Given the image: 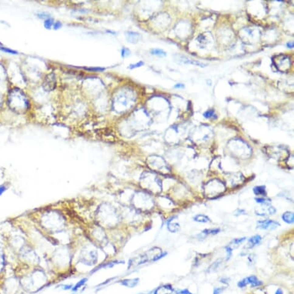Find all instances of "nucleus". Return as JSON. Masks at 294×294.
I'll use <instances>...</instances> for the list:
<instances>
[{
  "mask_svg": "<svg viewBox=\"0 0 294 294\" xmlns=\"http://www.w3.org/2000/svg\"><path fill=\"white\" fill-rule=\"evenodd\" d=\"M97 220L102 227H111L118 222V216L112 207L103 204L97 210Z\"/></svg>",
  "mask_w": 294,
  "mask_h": 294,
  "instance_id": "nucleus-1",
  "label": "nucleus"
},
{
  "mask_svg": "<svg viewBox=\"0 0 294 294\" xmlns=\"http://www.w3.org/2000/svg\"><path fill=\"white\" fill-rule=\"evenodd\" d=\"M133 202L137 209L147 210L152 209L153 206V200L150 195L143 192H138L133 196Z\"/></svg>",
  "mask_w": 294,
  "mask_h": 294,
  "instance_id": "nucleus-2",
  "label": "nucleus"
},
{
  "mask_svg": "<svg viewBox=\"0 0 294 294\" xmlns=\"http://www.w3.org/2000/svg\"><path fill=\"white\" fill-rule=\"evenodd\" d=\"M279 227V223L273 221L271 220H261L257 222V228L261 229V230H275Z\"/></svg>",
  "mask_w": 294,
  "mask_h": 294,
  "instance_id": "nucleus-3",
  "label": "nucleus"
},
{
  "mask_svg": "<svg viewBox=\"0 0 294 294\" xmlns=\"http://www.w3.org/2000/svg\"><path fill=\"white\" fill-rule=\"evenodd\" d=\"M126 38L127 41L130 43H137L141 40V36L138 33H135V32L128 31L126 33Z\"/></svg>",
  "mask_w": 294,
  "mask_h": 294,
  "instance_id": "nucleus-4",
  "label": "nucleus"
},
{
  "mask_svg": "<svg viewBox=\"0 0 294 294\" xmlns=\"http://www.w3.org/2000/svg\"><path fill=\"white\" fill-rule=\"evenodd\" d=\"M173 292V289L169 285H165L157 288L154 294H171Z\"/></svg>",
  "mask_w": 294,
  "mask_h": 294,
  "instance_id": "nucleus-5",
  "label": "nucleus"
},
{
  "mask_svg": "<svg viewBox=\"0 0 294 294\" xmlns=\"http://www.w3.org/2000/svg\"><path fill=\"white\" fill-rule=\"evenodd\" d=\"M139 281H140V279H139L138 278H135V279H126L122 280L121 284L126 286V287L133 288L138 284Z\"/></svg>",
  "mask_w": 294,
  "mask_h": 294,
  "instance_id": "nucleus-6",
  "label": "nucleus"
},
{
  "mask_svg": "<svg viewBox=\"0 0 294 294\" xmlns=\"http://www.w3.org/2000/svg\"><path fill=\"white\" fill-rule=\"evenodd\" d=\"M245 279H246V282H247V285L250 284L251 285V286H253V287L261 286V285L263 284V283H262L261 281L259 280V279L254 276H249V277L246 278Z\"/></svg>",
  "mask_w": 294,
  "mask_h": 294,
  "instance_id": "nucleus-7",
  "label": "nucleus"
},
{
  "mask_svg": "<svg viewBox=\"0 0 294 294\" xmlns=\"http://www.w3.org/2000/svg\"><path fill=\"white\" fill-rule=\"evenodd\" d=\"M220 231V229H210V230H205L201 232V233L198 235V237H200L201 239H204L206 237L209 235H216V234L219 233Z\"/></svg>",
  "mask_w": 294,
  "mask_h": 294,
  "instance_id": "nucleus-8",
  "label": "nucleus"
},
{
  "mask_svg": "<svg viewBox=\"0 0 294 294\" xmlns=\"http://www.w3.org/2000/svg\"><path fill=\"white\" fill-rule=\"evenodd\" d=\"M261 240H262V237H260V235H256L254 236V237H251L248 241L249 247H250V248H253V247H256V246L260 244Z\"/></svg>",
  "mask_w": 294,
  "mask_h": 294,
  "instance_id": "nucleus-9",
  "label": "nucleus"
},
{
  "mask_svg": "<svg viewBox=\"0 0 294 294\" xmlns=\"http://www.w3.org/2000/svg\"><path fill=\"white\" fill-rule=\"evenodd\" d=\"M282 219L285 223L288 224H292L294 222V215L292 212H286L282 216Z\"/></svg>",
  "mask_w": 294,
  "mask_h": 294,
  "instance_id": "nucleus-10",
  "label": "nucleus"
},
{
  "mask_svg": "<svg viewBox=\"0 0 294 294\" xmlns=\"http://www.w3.org/2000/svg\"><path fill=\"white\" fill-rule=\"evenodd\" d=\"M179 224L176 222H173V221H171L169 220L168 222V230L171 232V233H176L177 231H179Z\"/></svg>",
  "mask_w": 294,
  "mask_h": 294,
  "instance_id": "nucleus-11",
  "label": "nucleus"
},
{
  "mask_svg": "<svg viewBox=\"0 0 294 294\" xmlns=\"http://www.w3.org/2000/svg\"><path fill=\"white\" fill-rule=\"evenodd\" d=\"M193 220L195 222L202 223H208L210 221V219L207 216L203 215V214H198V215H196L194 217Z\"/></svg>",
  "mask_w": 294,
  "mask_h": 294,
  "instance_id": "nucleus-12",
  "label": "nucleus"
},
{
  "mask_svg": "<svg viewBox=\"0 0 294 294\" xmlns=\"http://www.w3.org/2000/svg\"><path fill=\"white\" fill-rule=\"evenodd\" d=\"M253 192L255 195H263V196H266V186H256L253 189Z\"/></svg>",
  "mask_w": 294,
  "mask_h": 294,
  "instance_id": "nucleus-13",
  "label": "nucleus"
},
{
  "mask_svg": "<svg viewBox=\"0 0 294 294\" xmlns=\"http://www.w3.org/2000/svg\"><path fill=\"white\" fill-rule=\"evenodd\" d=\"M152 55L153 56H161V57H165L166 56V53L163 50H160V49H153V50L150 51Z\"/></svg>",
  "mask_w": 294,
  "mask_h": 294,
  "instance_id": "nucleus-14",
  "label": "nucleus"
},
{
  "mask_svg": "<svg viewBox=\"0 0 294 294\" xmlns=\"http://www.w3.org/2000/svg\"><path fill=\"white\" fill-rule=\"evenodd\" d=\"M54 20L53 18H49L44 21V27L46 29H51L54 25Z\"/></svg>",
  "mask_w": 294,
  "mask_h": 294,
  "instance_id": "nucleus-15",
  "label": "nucleus"
},
{
  "mask_svg": "<svg viewBox=\"0 0 294 294\" xmlns=\"http://www.w3.org/2000/svg\"><path fill=\"white\" fill-rule=\"evenodd\" d=\"M86 282H87V278H84V279H81V280H79V282H78V283H76V285H75V286H73V287H72V289L73 291L78 290V289H79V288L82 287V286H83V285L85 284Z\"/></svg>",
  "mask_w": 294,
  "mask_h": 294,
  "instance_id": "nucleus-16",
  "label": "nucleus"
},
{
  "mask_svg": "<svg viewBox=\"0 0 294 294\" xmlns=\"http://www.w3.org/2000/svg\"><path fill=\"white\" fill-rule=\"evenodd\" d=\"M203 116H204V117H205V118H206V119H211V118L215 119V118H216V114H215V111H214L213 109L207 110L206 112H204Z\"/></svg>",
  "mask_w": 294,
  "mask_h": 294,
  "instance_id": "nucleus-17",
  "label": "nucleus"
},
{
  "mask_svg": "<svg viewBox=\"0 0 294 294\" xmlns=\"http://www.w3.org/2000/svg\"><path fill=\"white\" fill-rule=\"evenodd\" d=\"M245 240H246V238H245V237H243V238L236 239V240H233V241H232L231 244L233 245V247L235 246V248H237V247H238L241 244V243H243V242L245 241Z\"/></svg>",
  "mask_w": 294,
  "mask_h": 294,
  "instance_id": "nucleus-18",
  "label": "nucleus"
},
{
  "mask_svg": "<svg viewBox=\"0 0 294 294\" xmlns=\"http://www.w3.org/2000/svg\"><path fill=\"white\" fill-rule=\"evenodd\" d=\"M256 202L261 204H264V205H269L271 202V200L269 199H266V198H256Z\"/></svg>",
  "mask_w": 294,
  "mask_h": 294,
  "instance_id": "nucleus-19",
  "label": "nucleus"
},
{
  "mask_svg": "<svg viewBox=\"0 0 294 294\" xmlns=\"http://www.w3.org/2000/svg\"><path fill=\"white\" fill-rule=\"evenodd\" d=\"M82 69L88 71H92V72H103L105 71V68L102 67H82Z\"/></svg>",
  "mask_w": 294,
  "mask_h": 294,
  "instance_id": "nucleus-20",
  "label": "nucleus"
},
{
  "mask_svg": "<svg viewBox=\"0 0 294 294\" xmlns=\"http://www.w3.org/2000/svg\"><path fill=\"white\" fill-rule=\"evenodd\" d=\"M0 50H2V51L5 52V53H9V54H13V55L18 54V52L17 51H15V50H11V49L3 47V46H0Z\"/></svg>",
  "mask_w": 294,
  "mask_h": 294,
  "instance_id": "nucleus-21",
  "label": "nucleus"
},
{
  "mask_svg": "<svg viewBox=\"0 0 294 294\" xmlns=\"http://www.w3.org/2000/svg\"><path fill=\"white\" fill-rule=\"evenodd\" d=\"M130 53H131V52H130V50H129L128 48L124 47V48H123V49H122V50H121V56L123 58L127 57V56H130Z\"/></svg>",
  "mask_w": 294,
  "mask_h": 294,
  "instance_id": "nucleus-22",
  "label": "nucleus"
},
{
  "mask_svg": "<svg viewBox=\"0 0 294 294\" xmlns=\"http://www.w3.org/2000/svg\"><path fill=\"white\" fill-rule=\"evenodd\" d=\"M143 65H144V62H143V61H140V62H138L137 63L130 65V66H129V69H136V68L141 67V66H143Z\"/></svg>",
  "mask_w": 294,
  "mask_h": 294,
  "instance_id": "nucleus-23",
  "label": "nucleus"
},
{
  "mask_svg": "<svg viewBox=\"0 0 294 294\" xmlns=\"http://www.w3.org/2000/svg\"><path fill=\"white\" fill-rule=\"evenodd\" d=\"M36 16H38L40 19H41L46 20V19H47L50 18V14L46 13V12H39V13L36 14Z\"/></svg>",
  "mask_w": 294,
  "mask_h": 294,
  "instance_id": "nucleus-24",
  "label": "nucleus"
},
{
  "mask_svg": "<svg viewBox=\"0 0 294 294\" xmlns=\"http://www.w3.org/2000/svg\"><path fill=\"white\" fill-rule=\"evenodd\" d=\"M232 250H233V248H232L231 247H230V246L226 247V251H227V260H230V257L232 256V253H233Z\"/></svg>",
  "mask_w": 294,
  "mask_h": 294,
  "instance_id": "nucleus-25",
  "label": "nucleus"
},
{
  "mask_svg": "<svg viewBox=\"0 0 294 294\" xmlns=\"http://www.w3.org/2000/svg\"><path fill=\"white\" fill-rule=\"evenodd\" d=\"M220 260H217V261H216L215 263H213V264L212 266H210V267H209V271H212V270H215L216 269H217V267L220 266Z\"/></svg>",
  "mask_w": 294,
  "mask_h": 294,
  "instance_id": "nucleus-26",
  "label": "nucleus"
},
{
  "mask_svg": "<svg viewBox=\"0 0 294 294\" xmlns=\"http://www.w3.org/2000/svg\"><path fill=\"white\" fill-rule=\"evenodd\" d=\"M62 23L60 22L59 21H56V22H54V25H53V28L55 30H58V29H59L62 27Z\"/></svg>",
  "mask_w": 294,
  "mask_h": 294,
  "instance_id": "nucleus-27",
  "label": "nucleus"
},
{
  "mask_svg": "<svg viewBox=\"0 0 294 294\" xmlns=\"http://www.w3.org/2000/svg\"><path fill=\"white\" fill-rule=\"evenodd\" d=\"M243 213V214H246V212H245L243 209H237V212L235 213V215L236 216H239V215H241V214Z\"/></svg>",
  "mask_w": 294,
  "mask_h": 294,
  "instance_id": "nucleus-28",
  "label": "nucleus"
},
{
  "mask_svg": "<svg viewBox=\"0 0 294 294\" xmlns=\"http://www.w3.org/2000/svg\"><path fill=\"white\" fill-rule=\"evenodd\" d=\"M223 290V289H222V288H216L214 289L213 294H220Z\"/></svg>",
  "mask_w": 294,
  "mask_h": 294,
  "instance_id": "nucleus-29",
  "label": "nucleus"
},
{
  "mask_svg": "<svg viewBox=\"0 0 294 294\" xmlns=\"http://www.w3.org/2000/svg\"><path fill=\"white\" fill-rule=\"evenodd\" d=\"M61 287H63L62 289H64V290H68V289L72 288V285H65V286H61Z\"/></svg>",
  "mask_w": 294,
  "mask_h": 294,
  "instance_id": "nucleus-30",
  "label": "nucleus"
},
{
  "mask_svg": "<svg viewBox=\"0 0 294 294\" xmlns=\"http://www.w3.org/2000/svg\"><path fill=\"white\" fill-rule=\"evenodd\" d=\"M5 190H6V187L5 186H0V195H2Z\"/></svg>",
  "mask_w": 294,
  "mask_h": 294,
  "instance_id": "nucleus-31",
  "label": "nucleus"
},
{
  "mask_svg": "<svg viewBox=\"0 0 294 294\" xmlns=\"http://www.w3.org/2000/svg\"><path fill=\"white\" fill-rule=\"evenodd\" d=\"M185 85L182 83H177L174 85V88H184Z\"/></svg>",
  "mask_w": 294,
  "mask_h": 294,
  "instance_id": "nucleus-32",
  "label": "nucleus"
},
{
  "mask_svg": "<svg viewBox=\"0 0 294 294\" xmlns=\"http://www.w3.org/2000/svg\"><path fill=\"white\" fill-rule=\"evenodd\" d=\"M286 46H287L288 48L292 49V48H293V43H292V42H289V43H288L287 44H286Z\"/></svg>",
  "mask_w": 294,
  "mask_h": 294,
  "instance_id": "nucleus-33",
  "label": "nucleus"
},
{
  "mask_svg": "<svg viewBox=\"0 0 294 294\" xmlns=\"http://www.w3.org/2000/svg\"><path fill=\"white\" fill-rule=\"evenodd\" d=\"M276 294H283V291H282V289H278L277 290H276Z\"/></svg>",
  "mask_w": 294,
  "mask_h": 294,
  "instance_id": "nucleus-34",
  "label": "nucleus"
},
{
  "mask_svg": "<svg viewBox=\"0 0 294 294\" xmlns=\"http://www.w3.org/2000/svg\"><path fill=\"white\" fill-rule=\"evenodd\" d=\"M107 33H112V34H114V35H115V34H116V33H115V32H112V31H109V30H107Z\"/></svg>",
  "mask_w": 294,
  "mask_h": 294,
  "instance_id": "nucleus-35",
  "label": "nucleus"
}]
</instances>
